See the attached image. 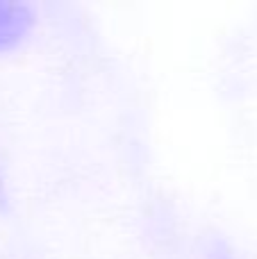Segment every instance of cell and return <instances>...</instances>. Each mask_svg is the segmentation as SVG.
<instances>
[{
	"label": "cell",
	"mask_w": 257,
	"mask_h": 259,
	"mask_svg": "<svg viewBox=\"0 0 257 259\" xmlns=\"http://www.w3.org/2000/svg\"><path fill=\"white\" fill-rule=\"evenodd\" d=\"M27 25H30V16H27L25 7L0 3V48L16 44L27 32Z\"/></svg>",
	"instance_id": "obj_1"
}]
</instances>
